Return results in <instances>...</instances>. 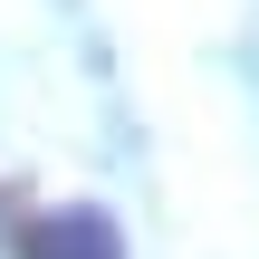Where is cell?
I'll list each match as a JSON object with an SVG mask.
<instances>
[{
    "label": "cell",
    "mask_w": 259,
    "mask_h": 259,
    "mask_svg": "<svg viewBox=\"0 0 259 259\" xmlns=\"http://www.w3.org/2000/svg\"><path fill=\"white\" fill-rule=\"evenodd\" d=\"M19 259H125V240H115V221L106 211H48L29 240H19Z\"/></svg>",
    "instance_id": "cell-1"
}]
</instances>
